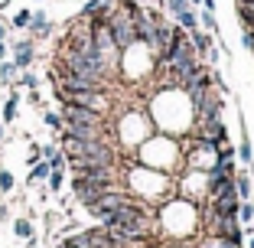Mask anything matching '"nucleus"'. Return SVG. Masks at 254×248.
Returning <instances> with one entry per match:
<instances>
[{
    "label": "nucleus",
    "mask_w": 254,
    "mask_h": 248,
    "mask_svg": "<svg viewBox=\"0 0 254 248\" xmlns=\"http://www.w3.org/2000/svg\"><path fill=\"white\" fill-rule=\"evenodd\" d=\"M3 39H7V26H3V23H0V43H3Z\"/></svg>",
    "instance_id": "obj_25"
},
{
    "label": "nucleus",
    "mask_w": 254,
    "mask_h": 248,
    "mask_svg": "<svg viewBox=\"0 0 254 248\" xmlns=\"http://www.w3.org/2000/svg\"><path fill=\"white\" fill-rule=\"evenodd\" d=\"M13 232L20 235V239H33V226L26 222V219H16V222H13Z\"/></svg>",
    "instance_id": "obj_18"
},
{
    "label": "nucleus",
    "mask_w": 254,
    "mask_h": 248,
    "mask_svg": "<svg viewBox=\"0 0 254 248\" xmlns=\"http://www.w3.org/2000/svg\"><path fill=\"white\" fill-rule=\"evenodd\" d=\"M26 33H30L33 39H46L49 33H53V23H49V16H46L43 10H33V16H30V26H26Z\"/></svg>",
    "instance_id": "obj_3"
},
{
    "label": "nucleus",
    "mask_w": 254,
    "mask_h": 248,
    "mask_svg": "<svg viewBox=\"0 0 254 248\" xmlns=\"http://www.w3.org/2000/svg\"><path fill=\"white\" fill-rule=\"evenodd\" d=\"M105 3L108 0H85V7L78 10V16H82V20H91V16H98L101 10H105Z\"/></svg>",
    "instance_id": "obj_9"
},
{
    "label": "nucleus",
    "mask_w": 254,
    "mask_h": 248,
    "mask_svg": "<svg viewBox=\"0 0 254 248\" xmlns=\"http://www.w3.org/2000/svg\"><path fill=\"white\" fill-rule=\"evenodd\" d=\"M189 7H192V10H195V7H202V0H189Z\"/></svg>",
    "instance_id": "obj_27"
},
{
    "label": "nucleus",
    "mask_w": 254,
    "mask_h": 248,
    "mask_svg": "<svg viewBox=\"0 0 254 248\" xmlns=\"http://www.w3.org/2000/svg\"><path fill=\"white\" fill-rule=\"evenodd\" d=\"M49 173H53V164H49V160H36L33 170H30V176H26V183H43Z\"/></svg>",
    "instance_id": "obj_8"
},
{
    "label": "nucleus",
    "mask_w": 254,
    "mask_h": 248,
    "mask_svg": "<svg viewBox=\"0 0 254 248\" xmlns=\"http://www.w3.org/2000/svg\"><path fill=\"white\" fill-rule=\"evenodd\" d=\"M20 85H23V88H39V79L36 76H33V72H30V69H23V72H20Z\"/></svg>",
    "instance_id": "obj_19"
},
{
    "label": "nucleus",
    "mask_w": 254,
    "mask_h": 248,
    "mask_svg": "<svg viewBox=\"0 0 254 248\" xmlns=\"http://www.w3.org/2000/svg\"><path fill=\"white\" fill-rule=\"evenodd\" d=\"M163 7H166V13H170V16H176L180 10L189 7V0H163Z\"/></svg>",
    "instance_id": "obj_20"
},
{
    "label": "nucleus",
    "mask_w": 254,
    "mask_h": 248,
    "mask_svg": "<svg viewBox=\"0 0 254 248\" xmlns=\"http://www.w3.org/2000/svg\"><path fill=\"white\" fill-rule=\"evenodd\" d=\"M7 53H10V49H7V39H3V43H0V62L7 59Z\"/></svg>",
    "instance_id": "obj_24"
},
{
    "label": "nucleus",
    "mask_w": 254,
    "mask_h": 248,
    "mask_svg": "<svg viewBox=\"0 0 254 248\" xmlns=\"http://www.w3.org/2000/svg\"><path fill=\"white\" fill-rule=\"evenodd\" d=\"M176 20V26H183L186 33H192V30H199V13H195L192 7H186V10H180V13L173 16Z\"/></svg>",
    "instance_id": "obj_4"
},
{
    "label": "nucleus",
    "mask_w": 254,
    "mask_h": 248,
    "mask_svg": "<svg viewBox=\"0 0 254 248\" xmlns=\"http://www.w3.org/2000/svg\"><path fill=\"white\" fill-rule=\"evenodd\" d=\"M10 53H13V66L20 69H30L33 66V59H36V39L33 36H26V39H13V43L7 46Z\"/></svg>",
    "instance_id": "obj_2"
},
{
    "label": "nucleus",
    "mask_w": 254,
    "mask_h": 248,
    "mask_svg": "<svg viewBox=\"0 0 254 248\" xmlns=\"http://www.w3.org/2000/svg\"><path fill=\"white\" fill-rule=\"evenodd\" d=\"M16 180H13V173L10 170H0V193H13Z\"/></svg>",
    "instance_id": "obj_17"
},
{
    "label": "nucleus",
    "mask_w": 254,
    "mask_h": 248,
    "mask_svg": "<svg viewBox=\"0 0 254 248\" xmlns=\"http://www.w3.org/2000/svg\"><path fill=\"white\" fill-rule=\"evenodd\" d=\"M238 222H245V226H254V199H248V203L238 206Z\"/></svg>",
    "instance_id": "obj_12"
},
{
    "label": "nucleus",
    "mask_w": 254,
    "mask_h": 248,
    "mask_svg": "<svg viewBox=\"0 0 254 248\" xmlns=\"http://www.w3.org/2000/svg\"><path fill=\"white\" fill-rule=\"evenodd\" d=\"M251 196H254V176H251Z\"/></svg>",
    "instance_id": "obj_29"
},
{
    "label": "nucleus",
    "mask_w": 254,
    "mask_h": 248,
    "mask_svg": "<svg viewBox=\"0 0 254 248\" xmlns=\"http://www.w3.org/2000/svg\"><path fill=\"white\" fill-rule=\"evenodd\" d=\"M212 39H215V36H212V33H205V30H192V33H189V43H192V49L199 56L212 49Z\"/></svg>",
    "instance_id": "obj_5"
},
{
    "label": "nucleus",
    "mask_w": 254,
    "mask_h": 248,
    "mask_svg": "<svg viewBox=\"0 0 254 248\" xmlns=\"http://www.w3.org/2000/svg\"><path fill=\"white\" fill-rule=\"evenodd\" d=\"M0 219H7V206L3 203H0Z\"/></svg>",
    "instance_id": "obj_26"
},
{
    "label": "nucleus",
    "mask_w": 254,
    "mask_h": 248,
    "mask_svg": "<svg viewBox=\"0 0 254 248\" xmlns=\"http://www.w3.org/2000/svg\"><path fill=\"white\" fill-rule=\"evenodd\" d=\"M43 124H46V128H53V131H62V114L59 111H46Z\"/></svg>",
    "instance_id": "obj_16"
},
{
    "label": "nucleus",
    "mask_w": 254,
    "mask_h": 248,
    "mask_svg": "<svg viewBox=\"0 0 254 248\" xmlns=\"http://www.w3.org/2000/svg\"><path fill=\"white\" fill-rule=\"evenodd\" d=\"M56 154H59V147H56V144H39V157H43V160H53Z\"/></svg>",
    "instance_id": "obj_21"
},
{
    "label": "nucleus",
    "mask_w": 254,
    "mask_h": 248,
    "mask_svg": "<svg viewBox=\"0 0 254 248\" xmlns=\"http://www.w3.org/2000/svg\"><path fill=\"white\" fill-rule=\"evenodd\" d=\"M10 3H13V0H0V7H10Z\"/></svg>",
    "instance_id": "obj_28"
},
{
    "label": "nucleus",
    "mask_w": 254,
    "mask_h": 248,
    "mask_svg": "<svg viewBox=\"0 0 254 248\" xmlns=\"http://www.w3.org/2000/svg\"><path fill=\"white\" fill-rule=\"evenodd\" d=\"M56 248H85V245L78 242V235H75V239H65V242H59Z\"/></svg>",
    "instance_id": "obj_23"
},
{
    "label": "nucleus",
    "mask_w": 254,
    "mask_h": 248,
    "mask_svg": "<svg viewBox=\"0 0 254 248\" xmlns=\"http://www.w3.org/2000/svg\"><path fill=\"white\" fill-rule=\"evenodd\" d=\"M235 196H238L241 203L251 199V176L248 173H235Z\"/></svg>",
    "instance_id": "obj_7"
},
{
    "label": "nucleus",
    "mask_w": 254,
    "mask_h": 248,
    "mask_svg": "<svg viewBox=\"0 0 254 248\" xmlns=\"http://www.w3.org/2000/svg\"><path fill=\"white\" fill-rule=\"evenodd\" d=\"M30 16H33V10H20V13H13L10 26H13V30H26V26H30Z\"/></svg>",
    "instance_id": "obj_14"
},
{
    "label": "nucleus",
    "mask_w": 254,
    "mask_h": 248,
    "mask_svg": "<svg viewBox=\"0 0 254 248\" xmlns=\"http://www.w3.org/2000/svg\"><path fill=\"white\" fill-rule=\"evenodd\" d=\"M16 72H20V69H16L13 66V62H0V82H13V79H16Z\"/></svg>",
    "instance_id": "obj_15"
},
{
    "label": "nucleus",
    "mask_w": 254,
    "mask_h": 248,
    "mask_svg": "<svg viewBox=\"0 0 254 248\" xmlns=\"http://www.w3.org/2000/svg\"><path fill=\"white\" fill-rule=\"evenodd\" d=\"M62 186H65V170H53L46 176V189H49V193H59Z\"/></svg>",
    "instance_id": "obj_10"
},
{
    "label": "nucleus",
    "mask_w": 254,
    "mask_h": 248,
    "mask_svg": "<svg viewBox=\"0 0 254 248\" xmlns=\"http://www.w3.org/2000/svg\"><path fill=\"white\" fill-rule=\"evenodd\" d=\"M192 134L202 144H228V128L222 124V118H195L192 121Z\"/></svg>",
    "instance_id": "obj_1"
},
{
    "label": "nucleus",
    "mask_w": 254,
    "mask_h": 248,
    "mask_svg": "<svg viewBox=\"0 0 254 248\" xmlns=\"http://www.w3.org/2000/svg\"><path fill=\"white\" fill-rule=\"evenodd\" d=\"M251 248H254V239H251Z\"/></svg>",
    "instance_id": "obj_30"
},
{
    "label": "nucleus",
    "mask_w": 254,
    "mask_h": 248,
    "mask_svg": "<svg viewBox=\"0 0 254 248\" xmlns=\"http://www.w3.org/2000/svg\"><path fill=\"white\" fill-rule=\"evenodd\" d=\"M199 23H202V26H205V33H212V36H215V33H218V20H215V10H205V7H202V13H199Z\"/></svg>",
    "instance_id": "obj_11"
},
{
    "label": "nucleus",
    "mask_w": 254,
    "mask_h": 248,
    "mask_svg": "<svg viewBox=\"0 0 254 248\" xmlns=\"http://www.w3.org/2000/svg\"><path fill=\"white\" fill-rule=\"evenodd\" d=\"M235 157H241L248 166H251V160H254V147H251V141H248V134H245V141H241V147L235 151Z\"/></svg>",
    "instance_id": "obj_13"
},
{
    "label": "nucleus",
    "mask_w": 254,
    "mask_h": 248,
    "mask_svg": "<svg viewBox=\"0 0 254 248\" xmlns=\"http://www.w3.org/2000/svg\"><path fill=\"white\" fill-rule=\"evenodd\" d=\"M241 46L254 53V30H241Z\"/></svg>",
    "instance_id": "obj_22"
},
{
    "label": "nucleus",
    "mask_w": 254,
    "mask_h": 248,
    "mask_svg": "<svg viewBox=\"0 0 254 248\" xmlns=\"http://www.w3.org/2000/svg\"><path fill=\"white\" fill-rule=\"evenodd\" d=\"M16 111H20V91H10V98H7V105H3V114H0V121L3 124H13L16 121Z\"/></svg>",
    "instance_id": "obj_6"
}]
</instances>
